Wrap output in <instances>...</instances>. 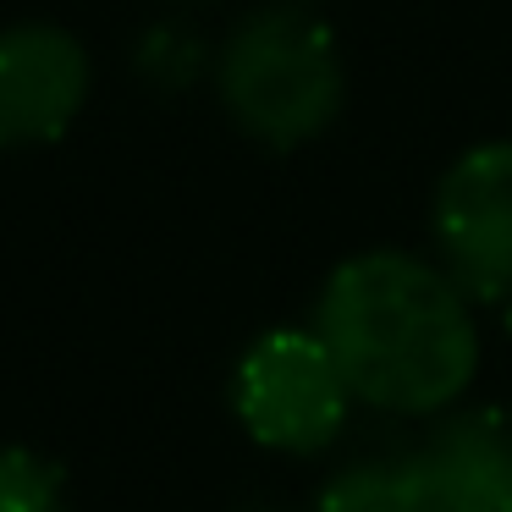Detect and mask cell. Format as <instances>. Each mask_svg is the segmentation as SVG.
<instances>
[{"label":"cell","mask_w":512,"mask_h":512,"mask_svg":"<svg viewBox=\"0 0 512 512\" xmlns=\"http://www.w3.org/2000/svg\"><path fill=\"white\" fill-rule=\"evenodd\" d=\"M468 292L402 248H369L325 276L314 331L331 347L353 402L391 419L457 408L479 369V325Z\"/></svg>","instance_id":"cell-1"},{"label":"cell","mask_w":512,"mask_h":512,"mask_svg":"<svg viewBox=\"0 0 512 512\" xmlns=\"http://www.w3.org/2000/svg\"><path fill=\"white\" fill-rule=\"evenodd\" d=\"M215 94L248 144L270 155L314 144L336 127L347 100V67L336 34L309 6H259L237 17L215 45Z\"/></svg>","instance_id":"cell-2"},{"label":"cell","mask_w":512,"mask_h":512,"mask_svg":"<svg viewBox=\"0 0 512 512\" xmlns=\"http://www.w3.org/2000/svg\"><path fill=\"white\" fill-rule=\"evenodd\" d=\"M232 413L259 446L287 457H314L336 446L353 413V391H347L342 369H336L331 347L320 331H265L248 342V353L232 369Z\"/></svg>","instance_id":"cell-3"},{"label":"cell","mask_w":512,"mask_h":512,"mask_svg":"<svg viewBox=\"0 0 512 512\" xmlns=\"http://www.w3.org/2000/svg\"><path fill=\"white\" fill-rule=\"evenodd\" d=\"M430 237L441 270L474 303H512V138L474 144L446 166Z\"/></svg>","instance_id":"cell-4"},{"label":"cell","mask_w":512,"mask_h":512,"mask_svg":"<svg viewBox=\"0 0 512 512\" xmlns=\"http://www.w3.org/2000/svg\"><path fill=\"white\" fill-rule=\"evenodd\" d=\"M94 61L61 23L0 28V155L56 144L83 116Z\"/></svg>","instance_id":"cell-5"},{"label":"cell","mask_w":512,"mask_h":512,"mask_svg":"<svg viewBox=\"0 0 512 512\" xmlns=\"http://www.w3.org/2000/svg\"><path fill=\"white\" fill-rule=\"evenodd\" d=\"M430 512H512V408H457L408 446Z\"/></svg>","instance_id":"cell-6"},{"label":"cell","mask_w":512,"mask_h":512,"mask_svg":"<svg viewBox=\"0 0 512 512\" xmlns=\"http://www.w3.org/2000/svg\"><path fill=\"white\" fill-rule=\"evenodd\" d=\"M413 441H386L364 446L358 457H347L331 479H325L314 512H430L413 479Z\"/></svg>","instance_id":"cell-7"},{"label":"cell","mask_w":512,"mask_h":512,"mask_svg":"<svg viewBox=\"0 0 512 512\" xmlns=\"http://www.w3.org/2000/svg\"><path fill=\"white\" fill-rule=\"evenodd\" d=\"M210 72H215V45L188 17H160V23H149L133 39V78L149 94H160V100H177V94L199 89Z\"/></svg>","instance_id":"cell-8"},{"label":"cell","mask_w":512,"mask_h":512,"mask_svg":"<svg viewBox=\"0 0 512 512\" xmlns=\"http://www.w3.org/2000/svg\"><path fill=\"white\" fill-rule=\"evenodd\" d=\"M0 512H72L67 468L28 446H0Z\"/></svg>","instance_id":"cell-9"},{"label":"cell","mask_w":512,"mask_h":512,"mask_svg":"<svg viewBox=\"0 0 512 512\" xmlns=\"http://www.w3.org/2000/svg\"><path fill=\"white\" fill-rule=\"evenodd\" d=\"M237 512H298V507H281V501H248V507H237Z\"/></svg>","instance_id":"cell-10"},{"label":"cell","mask_w":512,"mask_h":512,"mask_svg":"<svg viewBox=\"0 0 512 512\" xmlns=\"http://www.w3.org/2000/svg\"><path fill=\"white\" fill-rule=\"evenodd\" d=\"M287 6H309V12H314V6H320V0H287Z\"/></svg>","instance_id":"cell-11"},{"label":"cell","mask_w":512,"mask_h":512,"mask_svg":"<svg viewBox=\"0 0 512 512\" xmlns=\"http://www.w3.org/2000/svg\"><path fill=\"white\" fill-rule=\"evenodd\" d=\"M507 331H512V303H507Z\"/></svg>","instance_id":"cell-12"}]
</instances>
